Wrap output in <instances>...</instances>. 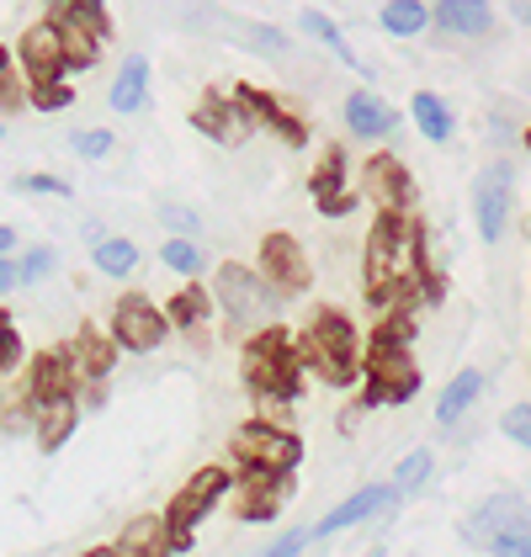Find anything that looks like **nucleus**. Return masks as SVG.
Returning <instances> with one entry per match:
<instances>
[{
  "label": "nucleus",
  "mask_w": 531,
  "mask_h": 557,
  "mask_svg": "<svg viewBox=\"0 0 531 557\" xmlns=\"http://www.w3.org/2000/svg\"><path fill=\"white\" fill-rule=\"evenodd\" d=\"M510 16H516L521 27H531V0H510Z\"/></svg>",
  "instance_id": "nucleus-48"
},
{
  "label": "nucleus",
  "mask_w": 531,
  "mask_h": 557,
  "mask_svg": "<svg viewBox=\"0 0 531 557\" xmlns=\"http://www.w3.org/2000/svg\"><path fill=\"white\" fill-rule=\"evenodd\" d=\"M112 547H118V557H171V553H176L165 515H133L128 525H123V536H118Z\"/></svg>",
  "instance_id": "nucleus-23"
},
{
  "label": "nucleus",
  "mask_w": 531,
  "mask_h": 557,
  "mask_svg": "<svg viewBox=\"0 0 531 557\" xmlns=\"http://www.w3.org/2000/svg\"><path fill=\"white\" fill-rule=\"evenodd\" d=\"M409 117H415V128H420L425 144H446L457 133V117H452V107H446L436 90H415L409 96Z\"/></svg>",
  "instance_id": "nucleus-29"
},
{
  "label": "nucleus",
  "mask_w": 531,
  "mask_h": 557,
  "mask_svg": "<svg viewBox=\"0 0 531 557\" xmlns=\"http://www.w3.org/2000/svg\"><path fill=\"white\" fill-rule=\"evenodd\" d=\"M70 149H75L81 160H107V154H112V133L107 128H75L70 133Z\"/></svg>",
  "instance_id": "nucleus-38"
},
{
  "label": "nucleus",
  "mask_w": 531,
  "mask_h": 557,
  "mask_svg": "<svg viewBox=\"0 0 531 557\" xmlns=\"http://www.w3.org/2000/svg\"><path fill=\"white\" fill-rule=\"evenodd\" d=\"M81 425V398H48V404H33V441L38 451H59Z\"/></svg>",
  "instance_id": "nucleus-22"
},
{
  "label": "nucleus",
  "mask_w": 531,
  "mask_h": 557,
  "mask_svg": "<svg viewBox=\"0 0 531 557\" xmlns=\"http://www.w3.org/2000/svg\"><path fill=\"white\" fill-rule=\"evenodd\" d=\"M223 27H229L239 44H250L256 53H287V38H282L276 27H261V22H239V16H234V22H223Z\"/></svg>",
  "instance_id": "nucleus-35"
},
{
  "label": "nucleus",
  "mask_w": 531,
  "mask_h": 557,
  "mask_svg": "<svg viewBox=\"0 0 531 557\" xmlns=\"http://www.w3.org/2000/svg\"><path fill=\"white\" fill-rule=\"evenodd\" d=\"M11 250H16V228H11V223H0V260L11 256Z\"/></svg>",
  "instance_id": "nucleus-47"
},
{
  "label": "nucleus",
  "mask_w": 531,
  "mask_h": 557,
  "mask_svg": "<svg viewBox=\"0 0 531 557\" xmlns=\"http://www.w3.org/2000/svg\"><path fill=\"white\" fill-rule=\"evenodd\" d=\"M234 96L245 101V112L256 117V128H271L287 149H304L309 144V123L293 101H282L276 90H261V86H234Z\"/></svg>",
  "instance_id": "nucleus-16"
},
{
  "label": "nucleus",
  "mask_w": 531,
  "mask_h": 557,
  "mask_svg": "<svg viewBox=\"0 0 531 557\" xmlns=\"http://www.w3.org/2000/svg\"><path fill=\"white\" fill-rule=\"evenodd\" d=\"M192 128L202 133V138H213L219 149H239L245 138H250V128H256V117L245 112V101L229 90H208L202 101H197V112H192Z\"/></svg>",
  "instance_id": "nucleus-15"
},
{
  "label": "nucleus",
  "mask_w": 531,
  "mask_h": 557,
  "mask_svg": "<svg viewBox=\"0 0 531 557\" xmlns=\"http://www.w3.org/2000/svg\"><path fill=\"white\" fill-rule=\"evenodd\" d=\"M0 138H5V123H0Z\"/></svg>",
  "instance_id": "nucleus-52"
},
{
  "label": "nucleus",
  "mask_w": 531,
  "mask_h": 557,
  "mask_svg": "<svg viewBox=\"0 0 531 557\" xmlns=\"http://www.w3.org/2000/svg\"><path fill=\"white\" fill-rule=\"evenodd\" d=\"M16 64H22V75H27L33 90L64 86V75H75L70 59H64V38H59L53 22H38V27H27V33L16 38Z\"/></svg>",
  "instance_id": "nucleus-12"
},
{
  "label": "nucleus",
  "mask_w": 531,
  "mask_h": 557,
  "mask_svg": "<svg viewBox=\"0 0 531 557\" xmlns=\"http://www.w3.org/2000/svg\"><path fill=\"white\" fill-rule=\"evenodd\" d=\"M287 494H293V478H276V472H245V468H239L234 488H229V510L239 515V520H250V525H266V520H276V515H282Z\"/></svg>",
  "instance_id": "nucleus-14"
},
{
  "label": "nucleus",
  "mask_w": 531,
  "mask_h": 557,
  "mask_svg": "<svg viewBox=\"0 0 531 557\" xmlns=\"http://www.w3.org/2000/svg\"><path fill=\"white\" fill-rule=\"evenodd\" d=\"M155 213H160V223H165L171 234H181V239H202V218L192 213V208H181V202H160Z\"/></svg>",
  "instance_id": "nucleus-37"
},
{
  "label": "nucleus",
  "mask_w": 531,
  "mask_h": 557,
  "mask_svg": "<svg viewBox=\"0 0 531 557\" xmlns=\"http://www.w3.org/2000/svg\"><path fill=\"white\" fill-rule=\"evenodd\" d=\"M346 191H351V160H346V149H341V144H324V149H319V165L309 171L313 208H319V202H330V197H346Z\"/></svg>",
  "instance_id": "nucleus-27"
},
{
  "label": "nucleus",
  "mask_w": 531,
  "mask_h": 557,
  "mask_svg": "<svg viewBox=\"0 0 531 557\" xmlns=\"http://www.w3.org/2000/svg\"><path fill=\"white\" fill-rule=\"evenodd\" d=\"M213 302L223 308V319L234 330H261V324H271L282 293L266 282L261 271H250L239 260H223L219 271H213Z\"/></svg>",
  "instance_id": "nucleus-5"
},
{
  "label": "nucleus",
  "mask_w": 531,
  "mask_h": 557,
  "mask_svg": "<svg viewBox=\"0 0 531 557\" xmlns=\"http://www.w3.org/2000/svg\"><path fill=\"white\" fill-rule=\"evenodd\" d=\"M298 27H304V33H309L313 44H324L330 48V53H335V59H341V64H346V70H361V64H356V53H351V44H346V33H341V22H335V16H324V11H304V16H298Z\"/></svg>",
  "instance_id": "nucleus-32"
},
{
  "label": "nucleus",
  "mask_w": 531,
  "mask_h": 557,
  "mask_svg": "<svg viewBox=\"0 0 531 557\" xmlns=\"http://www.w3.org/2000/svg\"><path fill=\"white\" fill-rule=\"evenodd\" d=\"M313 542V531H287V536H276L261 557H304V547Z\"/></svg>",
  "instance_id": "nucleus-44"
},
{
  "label": "nucleus",
  "mask_w": 531,
  "mask_h": 557,
  "mask_svg": "<svg viewBox=\"0 0 531 557\" xmlns=\"http://www.w3.org/2000/svg\"><path fill=\"white\" fill-rule=\"evenodd\" d=\"M409 341H415V313H383L372 341H367V356H361V409H383V404H409L420 393V367L409 356Z\"/></svg>",
  "instance_id": "nucleus-2"
},
{
  "label": "nucleus",
  "mask_w": 531,
  "mask_h": 557,
  "mask_svg": "<svg viewBox=\"0 0 531 557\" xmlns=\"http://www.w3.org/2000/svg\"><path fill=\"white\" fill-rule=\"evenodd\" d=\"M144 107H149V59H144V53H133L128 64L118 70V81H112V112L138 117Z\"/></svg>",
  "instance_id": "nucleus-28"
},
{
  "label": "nucleus",
  "mask_w": 531,
  "mask_h": 557,
  "mask_svg": "<svg viewBox=\"0 0 531 557\" xmlns=\"http://www.w3.org/2000/svg\"><path fill=\"white\" fill-rule=\"evenodd\" d=\"M5 287H22V260H0V293H5Z\"/></svg>",
  "instance_id": "nucleus-46"
},
{
  "label": "nucleus",
  "mask_w": 531,
  "mask_h": 557,
  "mask_svg": "<svg viewBox=\"0 0 531 557\" xmlns=\"http://www.w3.org/2000/svg\"><path fill=\"white\" fill-rule=\"evenodd\" d=\"M160 260H165L176 276H186V282L202 271V250H197V239H181V234H171V239L160 245Z\"/></svg>",
  "instance_id": "nucleus-34"
},
{
  "label": "nucleus",
  "mask_w": 531,
  "mask_h": 557,
  "mask_svg": "<svg viewBox=\"0 0 531 557\" xmlns=\"http://www.w3.org/2000/svg\"><path fill=\"white\" fill-rule=\"evenodd\" d=\"M378 27H383L388 38H420V33L431 27V5H425V0H383Z\"/></svg>",
  "instance_id": "nucleus-31"
},
{
  "label": "nucleus",
  "mask_w": 531,
  "mask_h": 557,
  "mask_svg": "<svg viewBox=\"0 0 531 557\" xmlns=\"http://www.w3.org/2000/svg\"><path fill=\"white\" fill-rule=\"evenodd\" d=\"M431 472H436V457H431V451H409V457L394 468V488L398 494H415V488H425Z\"/></svg>",
  "instance_id": "nucleus-36"
},
{
  "label": "nucleus",
  "mask_w": 531,
  "mask_h": 557,
  "mask_svg": "<svg viewBox=\"0 0 531 557\" xmlns=\"http://www.w3.org/2000/svg\"><path fill=\"white\" fill-rule=\"evenodd\" d=\"M118 356H123V345L112 341V330L101 335L96 324H81V330H75V341H70V361H75L81 383H107V377H112V367H118Z\"/></svg>",
  "instance_id": "nucleus-19"
},
{
  "label": "nucleus",
  "mask_w": 531,
  "mask_h": 557,
  "mask_svg": "<svg viewBox=\"0 0 531 557\" xmlns=\"http://www.w3.org/2000/svg\"><path fill=\"white\" fill-rule=\"evenodd\" d=\"M431 22L442 27L446 38H484L494 27V5L489 0H436Z\"/></svg>",
  "instance_id": "nucleus-25"
},
{
  "label": "nucleus",
  "mask_w": 531,
  "mask_h": 557,
  "mask_svg": "<svg viewBox=\"0 0 531 557\" xmlns=\"http://www.w3.org/2000/svg\"><path fill=\"white\" fill-rule=\"evenodd\" d=\"M75 387H81V372H75V361H70V345H53V350H38V356H33L22 393H27L33 404H48V398H70Z\"/></svg>",
  "instance_id": "nucleus-17"
},
{
  "label": "nucleus",
  "mask_w": 531,
  "mask_h": 557,
  "mask_svg": "<svg viewBox=\"0 0 531 557\" xmlns=\"http://www.w3.org/2000/svg\"><path fill=\"white\" fill-rule=\"evenodd\" d=\"M16 367H22V335H16L11 313L0 308V377H11Z\"/></svg>",
  "instance_id": "nucleus-39"
},
{
  "label": "nucleus",
  "mask_w": 531,
  "mask_h": 557,
  "mask_svg": "<svg viewBox=\"0 0 531 557\" xmlns=\"http://www.w3.org/2000/svg\"><path fill=\"white\" fill-rule=\"evenodd\" d=\"M90 260H96V271H101V276L123 282V276H133V271L144 265V250H138V239H123V234H112V239L90 245Z\"/></svg>",
  "instance_id": "nucleus-30"
},
{
  "label": "nucleus",
  "mask_w": 531,
  "mask_h": 557,
  "mask_svg": "<svg viewBox=\"0 0 531 557\" xmlns=\"http://www.w3.org/2000/svg\"><path fill=\"white\" fill-rule=\"evenodd\" d=\"M86 557H118V547H96V553H86Z\"/></svg>",
  "instance_id": "nucleus-49"
},
{
  "label": "nucleus",
  "mask_w": 531,
  "mask_h": 557,
  "mask_svg": "<svg viewBox=\"0 0 531 557\" xmlns=\"http://www.w3.org/2000/svg\"><path fill=\"white\" fill-rule=\"evenodd\" d=\"M234 462L245 472H276V478H293V468L304 462V441L293 435L287 425H276V420H245V425L234 430Z\"/></svg>",
  "instance_id": "nucleus-6"
},
{
  "label": "nucleus",
  "mask_w": 531,
  "mask_h": 557,
  "mask_svg": "<svg viewBox=\"0 0 531 557\" xmlns=\"http://www.w3.org/2000/svg\"><path fill=\"white\" fill-rule=\"evenodd\" d=\"M213 287H202V282H181L171 302H165V319H171V330H186V335H202L208 324H213Z\"/></svg>",
  "instance_id": "nucleus-24"
},
{
  "label": "nucleus",
  "mask_w": 531,
  "mask_h": 557,
  "mask_svg": "<svg viewBox=\"0 0 531 557\" xmlns=\"http://www.w3.org/2000/svg\"><path fill=\"white\" fill-rule=\"evenodd\" d=\"M521 144H527V154H531V128H527V133H521Z\"/></svg>",
  "instance_id": "nucleus-50"
},
{
  "label": "nucleus",
  "mask_w": 531,
  "mask_h": 557,
  "mask_svg": "<svg viewBox=\"0 0 531 557\" xmlns=\"http://www.w3.org/2000/svg\"><path fill=\"white\" fill-rule=\"evenodd\" d=\"M16 191H44V197H70L75 186H70L64 175H48V171H38V175H22V181H16Z\"/></svg>",
  "instance_id": "nucleus-41"
},
{
  "label": "nucleus",
  "mask_w": 531,
  "mask_h": 557,
  "mask_svg": "<svg viewBox=\"0 0 531 557\" xmlns=\"http://www.w3.org/2000/svg\"><path fill=\"white\" fill-rule=\"evenodd\" d=\"M489 553L494 557H531V531H505V536H494Z\"/></svg>",
  "instance_id": "nucleus-43"
},
{
  "label": "nucleus",
  "mask_w": 531,
  "mask_h": 557,
  "mask_svg": "<svg viewBox=\"0 0 531 557\" xmlns=\"http://www.w3.org/2000/svg\"><path fill=\"white\" fill-rule=\"evenodd\" d=\"M48 22H53L59 38H64L70 70H90L101 44L112 38V16H107L101 0H48Z\"/></svg>",
  "instance_id": "nucleus-7"
},
{
  "label": "nucleus",
  "mask_w": 531,
  "mask_h": 557,
  "mask_svg": "<svg viewBox=\"0 0 531 557\" xmlns=\"http://www.w3.org/2000/svg\"><path fill=\"white\" fill-rule=\"evenodd\" d=\"M239 372H245V387L256 393L261 414L293 404L298 387H304V377H309V367H304V356H298V335L282 330V324L250 330V341L239 350Z\"/></svg>",
  "instance_id": "nucleus-3"
},
{
  "label": "nucleus",
  "mask_w": 531,
  "mask_h": 557,
  "mask_svg": "<svg viewBox=\"0 0 531 557\" xmlns=\"http://www.w3.org/2000/svg\"><path fill=\"white\" fill-rule=\"evenodd\" d=\"M256 271H261L282 298H304V293H309V282H313L309 250H304L293 234H266L261 239V265H256Z\"/></svg>",
  "instance_id": "nucleus-13"
},
{
  "label": "nucleus",
  "mask_w": 531,
  "mask_h": 557,
  "mask_svg": "<svg viewBox=\"0 0 531 557\" xmlns=\"http://www.w3.org/2000/svg\"><path fill=\"white\" fill-rule=\"evenodd\" d=\"M112 341L123 345L128 356H149V350H160V345L171 341V319H165V308H155V302L144 298V293H128V298H118L112 308Z\"/></svg>",
  "instance_id": "nucleus-11"
},
{
  "label": "nucleus",
  "mask_w": 531,
  "mask_h": 557,
  "mask_svg": "<svg viewBox=\"0 0 531 557\" xmlns=\"http://www.w3.org/2000/svg\"><path fill=\"white\" fill-rule=\"evenodd\" d=\"M0 420H5V393H0Z\"/></svg>",
  "instance_id": "nucleus-51"
},
{
  "label": "nucleus",
  "mask_w": 531,
  "mask_h": 557,
  "mask_svg": "<svg viewBox=\"0 0 531 557\" xmlns=\"http://www.w3.org/2000/svg\"><path fill=\"white\" fill-rule=\"evenodd\" d=\"M298 356L324 387H351L361 383L367 345H361V330L341 308H313L309 324L298 330Z\"/></svg>",
  "instance_id": "nucleus-4"
},
{
  "label": "nucleus",
  "mask_w": 531,
  "mask_h": 557,
  "mask_svg": "<svg viewBox=\"0 0 531 557\" xmlns=\"http://www.w3.org/2000/svg\"><path fill=\"white\" fill-rule=\"evenodd\" d=\"M499 430H505V441H516L521 451H531V404H510L499 414Z\"/></svg>",
  "instance_id": "nucleus-40"
},
{
  "label": "nucleus",
  "mask_w": 531,
  "mask_h": 557,
  "mask_svg": "<svg viewBox=\"0 0 531 557\" xmlns=\"http://www.w3.org/2000/svg\"><path fill=\"white\" fill-rule=\"evenodd\" d=\"M356 191H361V202H372L378 213H415V175H409V165L398 160L394 149L367 154Z\"/></svg>",
  "instance_id": "nucleus-10"
},
{
  "label": "nucleus",
  "mask_w": 531,
  "mask_h": 557,
  "mask_svg": "<svg viewBox=\"0 0 531 557\" xmlns=\"http://www.w3.org/2000/svg\"><path fill=\"white\" fill-rule=\"evenodd\" d=\"M510 208H516V171H510V160H494V165H484L479 181H473V223H479V239H484V245H499V239H505Z\"/></svg>",
  "instance_id": "nucleus-9"
},
{
  "label": "nucleus",
  "mask_w": 531,
  "mask_h": 557,
  "mask_svg": "<svg viewBox=\"0 0 531 557\" xmlns=\"http://www.w3.org/2000/svg\"><path fill=\"white\" fill-rule=\"evenodd\" d=\"M505 531H531V505L521 494H489L473 515V542H494Z\"/></svg>",
  "instance_id": "nucleus-21"
},
{
  "label": "nucleus",
  "mask_w": 531,
  "mask_h": 557,
  "mask_svg": "<svg viewBox=\"0 0 531 557\" xmlns=\"http://www.w3.org/2000/svg\"><path fill=\"white\" fill-rule=\"evenodd\" d=\"M33 107L38 112H64L70 107V86H38L33 90Z\"/></svg>",
  "instance_id": "nucleus-45"
},
{
  "label": "nucleus",
  "mask_w": 531,
  "mask_h": 557,
  "mask_svg": "<svg viewBox=\"0 0 531 557\" xmlns=\"http://www.w3.org/2000/svg\"><path fill=\"white\" fill-rule=\"evenodd\" d=\"M229 488H234V478H229L223 468H197L186 483H181V494L171 499V510H165V525H171L176 553H192L197 525H202V520H208V515L229 499Z\"/></svg>",
  "instance_id": "nucleus-8"
},
{
  "label": "nucleus",
  "mask_w": 531,
  "mask_h": 557,
  "mask_svg": "<svg viewBox=\"0 0 531 557\" xmlns=\"http://www.w3.org/2000/svg\"><path fill=\"white\" fill-rule=\"evenodd\" d=\"M361 293L378 313H415L420 302H442V271L425 250V223L415 213H378L361 239Z\"/></svg>",
  "instance_id": "nucleus-1"
},
{
  "label": "nucleus",
  "mask_w": 531,
  "mask_h": 557,
  "mask_svg": "<svg viewBox=\"0 0 531 557\" xmlns=\"http://www.w3.org/2000/svg\"><path fill=\"white\" fill-rule=\"evenodd\" d=\"M22 101H33V86H27L22 64L11 59V48L0 44V117H5V112H16Z\"/></svg>",
  "instance_id": "nucleus-33"
},
{
  "label": "nucleus",
  "mask_w": 531,
  "mask_h": 557,
  "mask_svg": "<svg viewBox=\"0 0 531 557\" xmlns=\"http://www.w3.org/2000/svg\"><path fill=\"white\" fill-rule=\"evenodd\" d=\"M479 398H484V372H479V367H462V372L442 387V398H436V425L442 430L462 425V414H468Z\"/></svg>",
  "instance_id": "nucleus-26"
},
{
  "label": "nucleus",
  "mask_w": 531,
  "mask_h": 557,
  "mask_svg": "<svg viewBox=\"0 0 531 557\" xmlns=\"http://www.w3.org/2000/svg\"><path fill=\"white\" fill-rule=\"evenodd\" d=\"M48 271H53V250H27L22 256V287H38Z\"/></svg>",
  "instance_id": "nucleus-42"
},
{
  "label": "nucleus",
  "mask_w": 531,
  "mask_h": 557,
  "mask_svg": "<svg viewBox=\"0 0 531 557\" xmlns=\"http://www.w3.org/2000/svg\"><path fill=\"white\" fill-rule=\"evenodd\" d=\"M398 499L394 483H367L361 494H351V499H341L335 510L324 515L319 525H313V536H335V531H351V525H361V520H372V515H383L388 505Z\"/></svg>",
  "instance_id": "nucleus-20"
},
{
  "label": "nucleus",
  "mask_w": 531,
  "mask_h": 557,
  "mask_svg": "<svg viewBox=\"0 0 531 557\" xmlns=\"http://www.w3.org/2000/svg\"><path fill=\"white\" fill-rule=\"evenodd\" d=\"M341 117H346L351 138H361V144H383V138L398 133V112L378 96V90H351L346 107H341Z\"/></svg>",
  "instance_id": "nucleus-18"
}]
</instances>
